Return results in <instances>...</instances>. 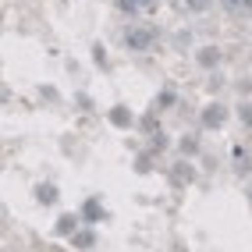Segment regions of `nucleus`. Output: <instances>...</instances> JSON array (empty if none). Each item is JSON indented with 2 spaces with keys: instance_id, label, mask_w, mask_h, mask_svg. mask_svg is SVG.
Segmentation results:
<instances>
[{
  "instance_id": "1",
  "label": "nucleus",
  "mask_w": 252,
  "mask_h": 252,
  "mask_svg": "<svg viewBox=\"0 0 252 252\" xmlns=\"http://www.w3.org/2000/svg\"><path fill=\"white\" fill-rule=\"evenodd\" d=\"M125 43H128L131 50H149V46L157 43V29H153V25H131L128 36H125Z\"/></svg>"
},
{
  "instance_id": "2",
  "label": "nucleus",
  "mask_w": 252,
  "mask_h": 252,
  "mask_svg": "<svg viewBox=\"0 0 252 252\" xmlns=\"http://www.w3.org/2000/svg\"><path fill=\"white\" fill-rule=\"evenodd\" d=\"M220 4H224L227 14H238V18L242 14H252V0H220Z\"/></svg>"
},
{
  "instance_id": "3",
  "label": "nucleus",
  "mask_w": 252,
  "mask_h": 252,
  "mask_svg": "<svg viewBox=\"0 0 252 252\" xmlns=\"http://www.w3.org/2000/svg\"><path fill=\"white\" fill-rule=\"evenodd\" d=\"M117 7L128 11V14H139V11H149V7H153V0H117Z\"/></svg>"
},
{
  "instance_id": "4",
  "label": "nucleus",
  "mask_w": 252,
  "mask_h": 252,
  "mask_svg": "<svg viewBox=\"0 0 252 252\" xmlns=\"http://www.w3.org/2000/svg\"><path fill=\"white\" fill-rule=\"evenodd\" d=\"M181 4L189 7V11H195V14H203V11H206V7L213 4V0H181Z\"/></svg>"
},
{
  "instance_id": "5",
  "label": "nucleus",
  "mask_w": 252,
  "mask_h": 252,
  "mask_svg": "<svg viewBox=\"0 0 252 252\" xmlns=\"http://www.w3.org/2000/svg\"><path fill=\"white\" fill-rule=\"evenodd\" d=\"M206 125L213 128V125H220V107H210V114H206Z\"/></svg>"
},
{
  "instance_id": "6",
  "label": "nucleus",
  "mask_w": 252,
  "mask_h": 252,
  "mask_svg": "<svg viewBox=\"0 0 252 252\" xmlns=\"http://www.w3.org/2000/svg\"><path fill=\"white\" fill-rule=\"evenodd\" d=\"M217 61V50H203V64H213Z\"/></svg>"
}]
</instances>
